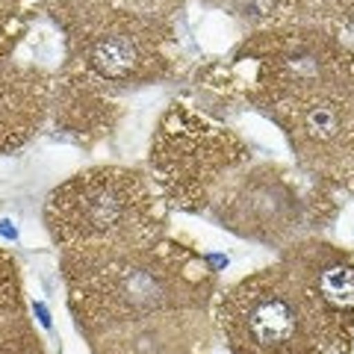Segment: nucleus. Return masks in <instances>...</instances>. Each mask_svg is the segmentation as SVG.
Masks as SVG:
<instances>
[{
  "instance_id": "2",
  "label": "nucleus",
  "mask_w": 354,
  "mask_h": 354,
  "mask_svg": "<svg viewBox=\"0 0 354 354\" xmlns=\"http://www.w3.org/2000/svg\"><path fill=\"white\" fill-rule=\"evenodd\" d=\"M165 201L139 169L97 165L59 183L44 201V227L62 254L121 251L162 239Z\"/></svg>"
},
{
  "instance_id": "5",
  "label": "nucleus",
  "mask_w": 354,
  "mask_h": 354,
  "mask_svg": "<svg viewBox=\"0 0 354 354\" xmlns=\"http://www.w3.org/2000/svg\"><path fill=\"white\" fill-rule=\"evenodd\" d=\"M236 59H251L257 74L248 97L257 109L316 95L354 92V53L337 32L307 24L263 27L242 41Z\"/></svg>"
},
{
  "instance_id": "9",
  "label": "nucleus",
  "mask_w": 354,
  "mask_h": 354,
  "mask_svg": "<svg viewBox=\"0 0 354 354\" xmlns=\"http://www.w3.org/2000/svg\"><path fill=\"white\" fill-rule=\"evenodd\" d=\"M53 74L36 62L0 59V153L18 151L41 130L53 106Z\"/></svg>"
},
{
  "instance_id": "8",
  "label": "nucleus",
  "mask_w": 354,
  "mask_h": 354,
  "mask_svg": "<svg viewBox=\"0 0 354 354\" xmlns=\"http://www.w3.org/2000/svg\"><path fill=\"white\" fill-rule=\"evenodd\" d=\"M278 263L316 316L325 342L346 354L354 337V251L322 239H295Z\"/></svg>"
},
{
  "instance_id": "3",
  "label": "nucleus",
  "mask_w": 354,
  "mask_h": 354,
  "mask_svg": "<svg viewBox=\"0 0 354 354\" xmlns=\"http://www.w3.org/2000/svg\"><path fill=\"white\" fill-rule=\"evenodd\" d=\"M174 48L169 12L115 3L65 30V77L104 95L151 86L171 71Z\"/></svg>"
},
{
  "instance_id": "10",
  "label": "nucleus",
  "mask_w": 354,
  "mask_h": 354,
  "mask_svg": "<svg viewBox=\"0 0 354 354\" xmlns=\"http://www.w3.org/2000/svg\"><path fill=\"white\" fill-rule=\"evenodd\" d=\"M30 6L21 0H0V59L15 57L18 41L27 36Z\"/></svg>"
},
{
  "instance_id": "12",
  "label": "nucleus",
  "mask_w": 354,
  "mask_h": 354,
  "mask_svg": "<svg viewBox=\"0 0 354 354\" xmlns=\"http://www.w3.org/2000/svg\"><path fill=\"white\" fill-rule=\"evenodd\" d=\"M115 3L118 0H39V9L41 12H48L65 32V30H71L74 24H80V21L104 12V9L115 6Z\"/></svg>"
},
{
  "instance_id": "6",
  "label": "nucleus",
  "mask_w": 354,
  "mask_h": 354,
  "mask_svg": "<svg viewBox=\"0 0 354 354\" xmlns=\"http://www.w3.org/2000/svg\"><path fill=\"white\" fill-rule=\"evenodd\" d=\"M248 160V145L236 133L209 124L180 104L160 118L151 142V171L162 201L189 213L207 209L213 192Z\"/></svg>"
},
{
  "instance_id": "13",
  "label": "nucleus",
  "mask_w": 354,
  "mask_h": 354,
  "mask_svg": "<svg viewBox=\"0 0 354 354\" xmlns=\"http://www.w3.org/2000/svg\"><path fill=\"white\" fill-rule=\"evenodd\" d=\"M9 316H24V286L15 257L0 248V319Z\"/></svg>"
},
{
  "instance_id": "4",
  "label": "nucleus",
  "mask_w": 354,
  "mask_h": 354,
  "mask_svg": "<svg viewBox=\"0 0 354 354\" xmlns=\"http://www.w3.org/2000/svg\"><path fill=\"white\" fill-rule=\"evenodd\" d=\"M213 322L230 354H325V337L281 263L227 286Z\"/></svg>"
},
{
  "instance_id": "1",
  "label": "nucleus",
  "mask_w": 354,
  "mask_h": 354,
  "mask_svg": "<svg viewBox=\"0 0 354 354\" xmlns=\"http://www.w3.org/2000/svg\"><path fill=\"white\" fill-rule=\"evenodd\" d=\"M68 310L92 354H204L216 274L186 245L157 239L59 257Z\"/></svg>"
},
{
  "instance_id": "7",
  "label": "nucleus",
  "mask_w": 354,
  "mask_h": 354,
  "mask_svg": "<svg viewBox=\"0 0 354 354\" xmlns=\"http://www.w3.org/2000/svg\"><path fill=\"white\" fill-rule=\"evenodd\" d=\"M209 216L230 234L286 248L313 227L316 207L283 165H242L209 198Z\"/></svg>"
},
{
  "instance_id": "11",
  "label": "nucleus",
  "mask_w": 354,
  "mask_h": 354,
  "mask_svg": "<svg viewBox=\"0 0 354 354\" xmlns=\"http://www.w3.org/2000/svg\"><path fill=\"white\" fill-rule=\"evenodd\" d=\"M0 354H48L27 316L0 319Z\"/></svg>"
},
{
  "instance_id": "15",
  "label": "nucleus",
  "mask_w": 354,
  "mask_h": 354,
  "mask_svg": "<svg viewBox=\"0 0 354 354\" xmlns=\"http://www.w3.org/2000/svg\"><path fill=\"white\" fill-rule=\"evenodd\" d=\"M21 3H27V6H30V3H36V6H39V0H21Z\"/></svg>"
},
{
  "instance_id": "14",
  "label": "nucleus",
  "mask_w": 354,
  "mask_h": 354,
  "mask_svg": "<svg viewBox=\"0 0 354 354\" xmlns=\"http://www.w3.org/2000/svg\"><path fill=\"white\" fill-rule=\"evenodd\" d=\"M160 0H133V6H139V9H153V12H165V9L157 6ZM171 15V12H169Z\"/></svg>"
}]
</instances>
